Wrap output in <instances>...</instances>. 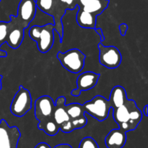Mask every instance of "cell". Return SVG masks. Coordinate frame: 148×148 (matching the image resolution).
Listing matches in <instances>:
<instances>
[{"label":"cell","mask_w":148,"mask_h":148,"mask_svg":"<svg viewBox=\"0 0 148 148\" xmlns=\"http://www.w3.org/2000/svg\"><path fill=\"white\" fill-rule=\"evenodd\" d=\"M55 26L53 23H48L44 25H33L29 30L30 38L36 42L40 52L47 53L51 49L54 42Z\"/></svg>","instance_id":"cell-1"},{"label":"cell","mask_w":148,"mask_h":148,"mask_svg":"<svg viewBox=\"0 0 148 148\" xmlns=\"http://www.w3.org/2000/svg\"><path fill=\"white\" fill-rule=\"evenodd\" d=\"M56 57L66 70L76 74L83 69L86 56L79 49H72L64 53L59 52Z\"/></svg>","instance_id":"cell-2"},{"label":"cell","mask_w":148,"mask_h":148,"mask_svg":"<svg viewBox=\"0 0 148 148\" xmlns=\"http://www.w3.org/2000/svg\"><path fill=\"white\" fill-rule=\"evenodd\" d=\"M85 113H87L99 121H103L108 118L111 108V103L101 95L94 97L91 101L82 105Z\"/></svg>","instance_id":"cell-3"},{"label":"cell","mask_w":148,"mask_h":148,"mask_svg":"<svg viewBox=\"0 0 148 148\" xmlns=\"http://www.w3.org/2000/svg\"><path fill=\"white\" fill-rule=\"evenodd\" d=\"M32 108V98L30 91L20 85L10 105V111L17 117H23Z\"/></svg>","instance_id":"cell-4"},{"label":"cell","mask_w":148,"mask_h":148,"mask_svg":"<svg viewBox=\"0 0 148 148\" xmlns=\"http://www.w3.org/2000/svg\"><path fill=\"white\" fill-rule=\"evenodd\" d=\"M99 62L101 65L108 69H116L121 63L122 56L119 50L114 46H105L100 43Z\"/></svg>","instance_id":"cell-5"},{"label":"cell","mask_w":148,"mask_h":148,"mask_svg":"<svg viewBox=\"0 0 148 148\" xmlns=\"http://www.w3.org/2000/svg\"><path fill=\"white\" fill-rule=\"evenodd\" d=\"M20 136L17 127H10L4 119L0 121V148H17Z\"/></svg>","instance_id":"cell-6"},{"label":"cell","mask_w":148,"mask_h":148,"mask_svg":"<svg viewBox=\"0 0 148 148\" xmlns=\"http://www.w3.org/2000/svg\"><path fill=\"white\" fill-rule=\"evenodd\" d=\"M37 6L35 0H21L17 7V14L15 18L17 23L25 29L35 18Z\"/></svg>","instance_id":"cell-7"},{"label":"cell","mask_w":148,"mask_h":148,"mask_svg":"<svg viewBox=\"0 0 148 148\" xmlns=\"http://www.w3.org/2000/svg\"><path fill=\"white\" fill-rule=\"evenodd\" d=\"M55 103L49 95H43L35 102V116L39 122L53 119Z\"/></svg>","instance_id":"cell-8"},{"label":"cell","mask_w":148,"mask_h":148,"mask_svg":"<svg viewBox=\"0 0 148 148\" xmlns=\"http://www.w3.org/2000/svg\"><path fill=\"white\" fill-rule=\"evenodd\" d=\"M136 106L137 104L135 101L133 100L127 99L124 105L117 108H112L114 121L117 123L120 130H123L125 132H129L127 123L130 119V112Z\"/></svg>","instance_id":"cell-9"},{"label":"cell","mask_w":148,"mask_h":148,"mask_svg":"<svg viewBox=\"0 0 148 148\" xmlns=\"http://www.w3.org/2000/svg\"><path fill=\"white\" fill-rule=\"evenodd\" d=\"M99 77V74L93 72H85L80 74L77 79V88L71 92V95L77 97L80 95L82 91L88 90L93 88L98 83Z\"/></svg>","instance_id":"cell-10"},{"label":"cell","mask_w":148,"mask_h":148,"mask_svg":"<svg viewBox=\"0 0 148 148\" xmlns=\"http://www.w3.org/2000/svg\"><path fill=\"white\" fill-rule=\"evenodd\" d=\"M10 30L7 36V43L12 49L19 48L24 38L25 29L17 23L15 16L10 15Z\"/></svg>","instance_id":"cell-11"},{"label":"cell","mask_w":148,"mask_h":148,"mask_svg":"<svg viewBox=\"0 0 148 148\" xmlns=\"http://www.w3.org/2000/svg\"><path fill=\"white\" fill-rule=\"evenodd\" d=\"M127 142V132L119 129L109 132L105 138L107 148H123Z\"/></svg>","instance_id":"cell-12"},{"label":"cell","mask_w":148,"mask_h":148,"mask_svg":"<svg viewBox=\"0 0 148 148\" xmlns=\"http://www.w3.org/2000/svg\"><path fill=\"white\" fill-rule=\"evenodd\" d=\"M66 98L64 96L59 97L55 103V108L53 111V119L59 126L63 124L65 121L70 120L69 115L67 114L65 108Z\"/></svg>","instance_id":"cell-13"},{"label":"cell","mask_w":148,"mask_h":148,"mask_svg":"<svg viewBox=\"0 0 148 148\" xmlns=\"http://www.w3.org/2000/svg\"><path fill=\"white\" fill-rule=\"evenodd\" d=\"M96 17L95 14L79 9L77 12V22L80 27L84 28H95Z\"/></svg>","instance_id":"cell-14"},{"label":"cell","mask_w":148,"mask_h":148,"mask_svg":"<svg viewBox=\"0 0 148 148\" xmlns=\"http://www.w3.org/2000/svg\"><path fill=\"white\" fill-rule=\"evenodd\" d=\"M127 100L125 89L121 86H116L111 90L109 97V101L111 103V108H117L124 105Z\"/></svg>","instance_id":"cell-15"},{"label":"cell","mask_w":148,"mask_h":148,"mask_svg":"<svg viewBox=\"0 0 148 148\" xmlns=\"http://www.w3.org/2000/svg\"><path fill=\"white\" fill-rule=\"evenodd\" d=\"M108 4L109 0H93L87 5L79 8L98 16L108 7Z\"/></svg>","instance_id":"cell-16"},{"label":"cell","mask_w":148,"mask_h":148,"mask_svg":"<svg viewBox=\"0 0 148 148\" xmlns=\"http://www.w3.org/2000/svg\"><path fill=\"white\" fill-rule=\"evenodd\" d=\"M38 128L44 132L49 136H55L60 130L59 126L56 124L54 119H49L39 122L38 124Z\"/></svg>","instance_id":"cell-17"},{"label":"cell","mask_w":148,"mask_h":148,"mask_svg":"<svg viewBox=\"0 0 148 148\" xmlns=\"http://www.w3.org/2000/svg\"><path fill=\"white\" fill-rule=\"evenodd\" d=\"M65 108L70 119L79 118L85 115V111L81 104L71 103L69 105H65Z\"/></svg>","instance_id":"cell-18"},{"label":"cell","mask_w":148,"mask_h":148,"mask_svg":"<svg viewBox=\"0 0 148 148\" xmlns=\"http://www.w3.org/2000/svg\"><path fill=\"white\" fill-rule=\"evenodd\" d=\"M10 22H3L0 21V42L1 43H4L7 42V36H8L9 32L10 30Z\"/></svg>","instance_id":"cell-19"},{"label":"cell","mask_w":148,"mask_h":148,"mask_svg":"<svg viewBox=\"0 0 148 148\" xmlns=\"http://www.w3.org/2000/svg\"><path fill=\"white\" fill-rule=\"evenodd\" d=\"M71 123H72L73 130L82 129L88 124V119L85 116V115H84L82 116L79 117V118L71 119Z\"/></svg>","instance_id":"cell-20"},{"label":"cell","mask_w":148,"mask_h":148,"mask_svg":"<svg viewBox=\"0 0 148 148\" xmlns=\"http://www.w3.org/2000/svg\"><path fill=\"white\" fill-rule=\"evenodd\" d=\"M79 148H99V146L93 138L87 137L82 139L80 142Z\"/></svg>","instance_id":"cell-21"},{"label":"cell","mask_w":148,"mask_h":148,"mask_svg":"<svg viewBox=\"0 0 148 148\" xmlns=\"http://www.w3.org/2000/svg\"><path fill=\"white\" fill-rule=\"evenodd\" d=\"M59 129H60V130H62V132L64 133H69L71 132L74 131L73 128H72V123H71V119L69 121H65L63 124H61L59 126Z\"/></svg>","instance_id":"cell-22"},{"label":"cell","mask_w":148,"mask_h":148,"mask_svg":"<svg viewBox=\"0 0 148 148\" xmlns=\"http://www.w3.org/2000/svg\"><path fill=\"white\" fill-rule=\"evenodd\" d=\"M75 1H77V0H60V1H62V3L66 4V5L69 7L70 10H73L75 7H77V5L74 4Z\"/></svg>","instance_id":"cell-23"},{"label":"cell","mask_w":148,"mask_h":148,"mask_svg":"<svg viewBox=\"0 0 148 148\" xmlns=\"http://www.w3.org/2000/svg\"><path fill=\"white\" fill-rule=\"evenodd\" d=\"M128 29V26L126 24L124 23H122L119 25V30H120V33H121V36H125L126 33H127V30Z\"/></svg>","instance_id":"cell-24"},{"label":"cell","mask_w":148,"mask_h":148,"mask_svg":"<svg viewBox=\"0 0 148 148\" xmlns=\"http://www.w3.org/2000/svg\"><path fill=\"white\" fill-rule=\"evenodd\" d=\"M35 148H51L50 146L46 143H40L35 147Z\"/></svg>","instance_id":"cell-25"},{"label":"cell","mask_w":148,"mask_h":148,"mask_svg":"<svg viewBox=\"0 0 148 148\" xmlns=\"http://www.w3.org/2000/svg\"><path fill=\"white\" fill-rule=\"evenodd\" d=\"M53 148H72V146L69 145L68 144H60L56 145V147H54Z\"/></svg>","instance_id":"cell-26"},{"label":"cell","mask_w":148,"mask_h":148,"mask_svg":"<svg viewBox=\"0 0 148 148\" xmlns=\"http://www.w3.org/2000/svg\"><path fill=\"white\" fill-rule=\"evenodd\" d=\"M95 30H96L97 33H98V34H99V36H101V40H102V41H103L104 39H105V38H104L103 34V30H102V29H101V28H97V29H95Z\"/></svg>","instance_id":"cell-27"},{"label":"cell","mask_w":148,"mask_h":148,"mask_svg":"<svg viewBox=\"0 0 148 148\" xmlns=\"http://www.w3.org/2000/svg\"><path fill=\"white\" fill-rule=\"evenodd\" d=\"M1 45H2V43L0 42V48H1ZM7 52L4 51H3V50H1V49H0V57H4H4H7Z\"/></svg>","instance_id":"cell-28"},{"label":"cell","mask_w":148,"mask_h":148,"mask_svg":"<svg viewBox=\"0 0 148 148\" xmlns=\"http://www.w3.org/2000/svg\"><path fill=\"white\" fill-rule=\"evenodd\" d=\"M148 106L146 105L144 107V109H143V113H144L145 116H147L148 115V113H147V109H148Z\"/></svg>","instance_id":"cell-29"},{"label":"cell","mask_w":148,"mask_h":148,"mask_svg":"<svg viewBox=\"0 0 148 148\" xmlns=\"http://www.w3.org/2000/svg\"><path fill=\"white\" fill-rule=\"evenodd\" d=\"M3 77L1 75H0V90L1 89V79H2Z\"/></svg>","instance_id":"cell-30"},{"label":"cell","mask_w":148,"mask_h":148,"mask_svg":"<svg viewBox=\"0 0 148 148\" xmlns=\"http://www.w3.org/2000/svg\"><path fill=\"white\" fill-rule=\"evenodd\" d=\"M0 1H1V0H0Z\"/></svg>","instance_id":"cell-31"}]
</instances>
